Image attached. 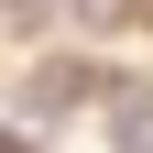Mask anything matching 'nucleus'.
<instances>
[{
  "instance_id": "1",
  "label": "nucleus",
  "mask_w": 153,
  "mask_h": 153,
  "mask_svg": "<svg viewBox=\"0 0 153 153\" xmlns=\"http://www.w3.org/2000/svg\"><path fill=\"white\" fill-rule=\"evenodd\" d=\"M88 88H99V66H76V55H55V66H33V109H66V99H88Z\"/></svg>"
},
{
  "instance_id": "2",
  "label": "nucleus",
  "mask_w": 153,
  "mask_h": 153,
  "mask_svg": "<svg viewBox=\"0 0 153 153\" xmlns=\"http://www.w3.org/2000/svg\"><path fill=\"white\" fill-rule=\"evenodd\" d=\"M109 131H120L131 153H153V88H131V76H109Z\"/></svg>"
}]
</instances>
